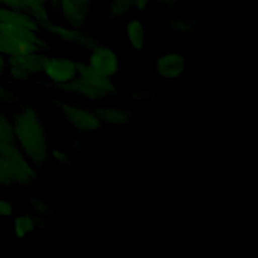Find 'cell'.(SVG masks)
Here are the masks:
<instances>
[{
	"instance_id": "cell-1",
	"label": "cell",
	"mask_w": 258,
	"mask_h": 258,
	"mask_svg": "<svg viewBox=\"0 0 258 258\" xmlns=\"http://www.w3.org/2000/svg\"><path fill=\"white\" fill-rule=\"evenodd\" d=\"M39 23L28 14L7 7L0 8V51L6 56L40 53L49 50L38 34Z\"/></svg>"
},
{
	"instance_id": "cell-2",
	"label": "cell",
	"mask_w": 258,
	"mask_h": 258,
	"mask_svg": "<svg viewBox=\"0 0 258 258\" xmlns=\"http://www.w3.org/2000/svg\"><path fill=\"white\" fill-rule=\"evenodd\" d=\"M14 143L34 165H42L48 157V137L36 110L29 106L12 117Z\"/></svg>"
},
{
	"instance_id": "cell-3",
	"label": "cell",
	"mask_w": 258,
	"mask_h": 258,
	"mask_svg": "<svg viewBox=\"0 0 258 258\" xmlns=\"http://www.w3.org/2000/svg\"><path fill=\"white\" fill-rule=\"evenodd\" d=\"M57 87L64 92L79 94L91 101L107 98L115 92L112 78L100 75L89 64L83 63H80L78 74L73 81Z\"/></svg>"
},
{
	"instance_id": "cell-4",
	"label": "cell",
	"mask_w": 258,
	"mask_h": 258,
	"mask_svg": "<svg viewBox=\"0 0 258 258\" xmlns=\"http://www.w3.org/2000/svg\"><path fill=\"white\" fill-rule=\"evenodd\" d=\"M0 164L3 186H27L36 178L35 166L19 150L15 143L0 147Z\"/></svg>"
},
{
	"instance_id": "cell-5",
	"label": "cell",
	"mask_w": 258,
	"mask_h": 258,
	"mask_svg": "<svg viewBox=\"0 0 258 258\" xmlns=\"http://www.w3.org/2000/svg\"><path fill=\"white\" fill-rule=\"evenodd\" d=\"M80 62L64 56H44L41 73L56 86L73 81L79 69Z\"/></svg>"
},
{
	"instance_id": "cell-6",
	"label": "cell",
	"mask_w": 258,
	"mask_h": 258,
	"mask_svg": "<svg viewBox=\"0 0 258 258\" xmlns=\"http://www.w3.org/2000/svg\"><path fill=\"white\" fill-rule=\"evenodd\" d=\"M44 54L33 53L7 57L6 73L15 82H23L41 73Z\"/></svg>"
},
{
	"instance_id": "cell-7",
	"label": "cell",
	"mask_w": 258,
	"mask_h": 258,
	"mask_svg": "<svg viewBox=\"0 0 258 258\" xmlns=\"http://www.w3.org/2000/svg\"><path fill=\"white\" fill-rule=\"evenodd\" d=\"M56 105L67 121L81 132H94L102 126V122L95 111L62 101L56 102Z\"/></svg>"
},
{
	"instance_id": "cell-8",
	"label": "cell",
	"mask_w": 258,
	"mask_h": 258,
	"mask_svg": "<svg viewBox=\"0 0 258 258\" xmlns=\"http://www.w3.org/2000/svg\"><path fill=\"white\" fill-rule=\"evenodd\" d=\"M89 66L98 74L113 78L121 69V59L116 52L107 45L98 42L90 50Z\"/></svg>"
},
{
	"instance_id": "cell-9",
	"label": "cell",
	"mask_w": 258,
	"mask_h": 258,
	"mask_svg": "<svg viewBox=\"0 0 258 258\" xmlns=\"http://www.w3.org/2000/svg\"><path fill=\"white\" fill-rule=\"evenodd\" d=\"M41 26L58 39L83 49L90 50L99 42L91 34L81 30L79 27H75L70 24H60L47 21Z\"/></svg>"
},
{
	"instance_id": "cell-10",
	"label": "cell",
	"mask_w": 258,
	"mask_h": 258,
	"mask_svg": "<svg viewBox=\"0 0 258 258\" xmlns=\"http://www.w3.org/2000/svg\"><path fill=\"white\" fill-rule=\"evenodd\" d=\"M155 73L158 77L174 80L186 73V57L181 52L170 51L161 54L155 60Z\"/></svg>"
},
{
	"instance_id": "cell-11",
	"label": "cell",
	"mask_w": 258,
	"mask_h": 258,
	"mask_svg": "<svg viewBox=\"0 0 258 258\" xmlns=\"http://www.w3.org/2000/svg\"><path fill=\"white\" fill-rule=\"evenodd\" d=\"M58 8L67 24L81 28L91 10V0H58Z\"/></svg>"
},
{
	"instance_id": "cell-12",
	"label": "cell",
	"mask_w": 258,
	"mask_h": 258,
	"mask_svg": "<svg viewBox=\"0 0 258 258\" xmlns=\"http://www.w3.org/2000/svg\"><path fill=\"white\" fill-rule=\"evenodd\" d=\"M100 121L109 125H126L132 119V113L112 107H102L95 110Z\"/></svg>"
},
{
	"instance_id": "cell-13",
	"label": "cell",
	"mask_w": 258,
	"mask_h": 258,
	"mask_svg": "<svg viewBox=\"0 0 258 258\" xmlns=\"http://www.w3.org/2000/svg\"><path fill=\"white\" fill-rule=\"evenodd\" d=\"M38 226V217L31 214H20L13 218L12 231L16 239H23Z\"/></svg>"
},
{
	"instance_id": "cell-14",
	"label": "cell",
	"mask_w": 258,
	"mask_h": 258,
	"mask_svg": "<svg viewBox=\"0 0 258 258\" xmlns=\"http://www.w3.org/2000/svg\"><path fill=\"white\" fill-rule=\"evenodd\" d=\"M124 31L133 49L140 50L143 48L146 42V33L143 24L139 19H130L127 21L124 26Z\"/></svg>"
},
{
	"instance_id": "cell-15",
	"label": "cell",
	"mask_w": 258,
	"mask_h": 258,
	"mask_svg": "<svg viewBox=\"0 0 258 258\" xmlns=\"http://www.w3.org/2000/svg\"><path fill=\"white\" fill-rule=\"evenodd\" d=\"M14 143L11 120L0 110V147Z\"/></svg>"
},
{
	"instance_id": "cell-16",
	"label": "cell",
	"mask_w": 258,
	"mask_h": 258,
	"mask_svg": "<svg viewBox=\"0 0 258 258\" xmlns=\"http://www.w3.org/2000/svg\"><path fill=\"white\" fill-rule=\"evenodd\" d=\"M109 9L112 17H122L133 9V0H110Z\"/></svg>"
},
{
	"instance_id": "cell-17",
	"label": "cell",
	"mask_w": 258,
	"mask_h": 258,
	"mask_svg": "<svg viewBox=\"0 0 258 258\" xmlns=\"http://www.w3.org/2000/svg\"><path fill=\"white\" fill-rule=\"evenodd\" d=\"M29 204L32 210L34 211V213L37 215V217H45L50 212L49 205L45 201L39 198H36V197L29 198Z\"/></svg>"
},
{
	"instance_id": "cell-18",
	"label": "cell",
	"mask_w": 258,
	"mask_h": 258,
	"mask_svg": "<svg viewBox=\"0 0 258 258\" xmlns=\"http://www.w3.org/2000/svg\"><path fill=\"white\" fill-rule=\"evenodd\" d=\"M14 214L12 201L6 197L0 196V218H10Z\"/></svg>"
},
{
	"instance_id": "cell-19",
	"label": "cell",
	"mask_w": 258,
	"mask_h": 258,
	"mask_svg": "<svg viewBox=\"0 0 258 258\" xmlns=\"http://www.w3.org/2000/svg\"><path fill=\"white\" fill-rule=\"evenodd\" d=\"M195 21L187 19H174L169 22V26L177 31H188L195 28Z\"/></svg>"
},
{
	"instance_id": "cell-20",
	"label": "cell",
	"mask_w": 258,
	"mask_h": 258,
	"mask_svg": "<svg viewBox=\"0 0 258 258\" xmlns=\"http://www.w3.org/2000/svg\"><path fill=\"white\" fill-rule=\"evenodd\" d=\"M50 158L59 164H63V165H69L70 164V158L69 156L66 154V152L61 149L58 148H52L49 152H48Z\"/></svg>"
},
{
	"instance_id": "cell-21",
	"label": "cell",
	"mask_w": 258,
	"mask_h": 258,
	"mask_svg": "<svg viewBox=\"0 0 258 258\" xmlns=\"http://www.w3.org/2000/svg\"><path fill=\"white\" fill-rule=\"evenodd\" d=\"M150 0H133V8L139 12L145 11L149 6Z\"/></svg>"
},
{
	"instance_id": "cell-22",
	"label": "cell",
	"mask_w": 258,
	"mask_h": 258,
	"mask_svg": "<svg viewBox=\"0 0 258 258\" xmlns=\"http://www.w3.org/2000/svg\"><path fill=\"white\" fill-rule=\"evenodd\" d=\"M12 99H13V95L0 85V101L6 102V101H11Z\"/></svg>"
},
{
	"instance_id": "cell-23",
	"label": "cell",
	"mask_w": 258,
	"mask_h": 258,
	"mask_svg": "<svg viewBox=\"0 0 258 258\" xmlns=\"http://www.w3.org/2000/svg\"><path fill=\"white\" fill-rule=\"evenodd\" d=\"M7 57L0 51V77L6 73Z\"/></svg>"
},
{
	"instance_id": "cell-24",
	"label": "cell",
	"mask_w": 258,
	"mask_h": 258,
	"mask_svg": "<svg viewBox=\"0 0 258 258\" xmlns=\"http://www.w3.org/2000/svg\"><path fill=\"white\" fill-rule=\"evenodd\" d=\"M155 1H158V2L166 4V5H172L176 2V0H155Z\"/></svg>"
},
{
	"instance_id": "cell-25",
	"label": "cell",
	"mask_w": 258,
	"mask_h": 258,
	"mask_svg": "<svg viewBox=\"0 0 258 258\" xmlns=\"http://www.w3.org/2000/svg\"><path fill=\"white\" fill-rule=\"evenodd\" d=\"M57 1H58V0H47V2H49L50 5L53 6V7H55V8H56V5H57Z\"/></svg>"
},
{
	"instance_id": "cell-26",
	"label": "cell",
	"mask_w": 258,
	"mask_h": 258,
	"mask_svg": "<svg viewBox=\"0 0 258 258\" xmlns=\"http://www.w3.org/2000/svg\"><path fill=\"white\" fill-rule=\"evenodd\" d=\"M38 2H40V3H43V4H45V3H47V0H37Z\"/></svg>"
}]
</instances>
